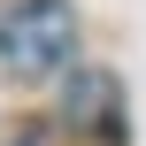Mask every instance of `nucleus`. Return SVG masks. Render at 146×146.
Here are the masks:
<instances>
[{"label": "nucleus", "instance_id": "obj_1", "mask_svg": "<svg viewBox=\"0 0 146 146\" xmlns=\"http://www.w3.org/2000/svg\"><path fill=\"white\" fill-rule=\"evenodd\" d=\"M69 46H77V23H69L62 0H23V8L0 23V62H8L15 77H54V69L69 62Z\"/></svg>", "mask_w": 146, "mask_h": 146}, {"label": "nucleus", "instance_id": "obj_2", "mask_svg": "<svg viewBox=\"0 0 146 146\" xmlns=\"http://www.w3.org/2000/svg\"><path fill=\"white\" fill-rule=\"evenodd\" d=\"M100 108H108V77H77L69 85V123H92Z\"/></svg>", "mask_w": 146, "mask_h": 146}]
</instances>
